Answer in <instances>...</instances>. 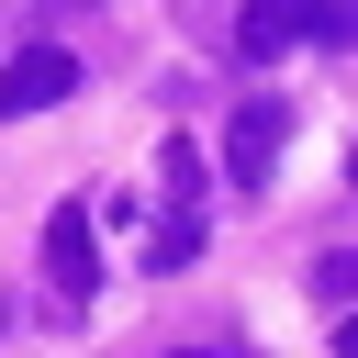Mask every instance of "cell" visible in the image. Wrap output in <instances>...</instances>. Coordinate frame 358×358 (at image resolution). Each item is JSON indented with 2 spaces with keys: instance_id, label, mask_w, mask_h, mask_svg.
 Listing matches in <instances>:
<instances>
[{
  "instance_id": "3",
  "label": "cell",
  "mask_w": 358,
  "mask_h": 358,
  "mask_svg": "<svg viewBox=\"0 0 358 358\" xmlns=\"http://www.w3.org/2000/svg\"><path fill=\"white\" fill-rule=\"evenodd\" d=\"M78 90V56L67 45H22L11 67H0V123H22V112H56Z\"/></svg>"
},
{
  "instance_id": "5",
  "label": "cell",
  "mask_w": 358,
  "mask_h": 358,
  "mask_svg": "<svg viewBox=\"0 0 358 358\" xmlns=\"http://www.w3.org/2000/svg\"><path fill=\"white\" fill-rule=\"evenodd\" d=\"M201 257V190H168V213H157V246H145V268H190Z\"/></svg>"
},
{
  "instance_id": "7",
  "label": "cell",
  "mask_w": 358,
  "mask_h": 358,
  "mask_svg": "<svg viewBox=\"0 0 358 358\" xmlns=\"http://www.w3.org/2000/svg\"><path fill=\"white\" fill-rule=\"evenodd\" d=\"M336 358H358V313H347V324H336Z\"/></svg>"
},
{
  "instance_id": "10",
  "label": "cell",
  "mask_w": 358,
  "mask_h": 358,
  "mask_svg": "<svg viewBox=\"0 0 358 358\" xmlns=\"http://www.w3.org/2000/svg\"><path fill=\"white\" fill-rule=\"evenodd\" d=\"M347 179H358V157H347Z\"/></svg>"
},
{
  "instance_id": "8",
  "label": "cell",
  "mask_w": 358,
  "mask_h": 358,
  "mask_svg": "<svg viewBox=\"0 0 358 358\" xmlns=\"http://www.w3.org/2000/svg\"><path fill=\"white\" fill-rule=\"evenodd\" d=\"M0 336H11V291H0Z\"/></svg>"
},
{
  "instance_id": "9",
  "label": "cell",
  "mask_w": 358,
  "mask_h": 358,
  "mask_svg": "<svg viewBox=\"0 0 358 358\" xmlns=\"http://www.w3.org/2000/svg\"><path fill=\"white\" fill-rule=\"evenodd\" d=\"M190 358H235V347H190Z\"/></svg>"
},
{
  "instance_id": "2",
  "label": "cell",
  "mask_w": 358,
  "mask_h": 358,
  "mask_svg": "<svg viewBox=\"0 0 358 358\" xmlns=\"http://www.w3.org/2000/svg\"><path fill=\"white\" fill-rule=\"evenodd\" d=\"M280 145H291V112H280V101H246V112L224 123V179H235V190H268Z\"/></svg>"
},
{
  "instance_id": "1",
  "label": "cell",
  "mask_w": 358,
  "mask_h": 358,
  "mask_svg": "<svg viewBox=\"0 0 358 358\" xmlns=\"http://www.w3.org/2000/svg\"><path fill=\"white\" fill-rule=\"evenodd\" d=\"M45 291L78 313L90 291H101V246H90V201H56L45 213Z\"/></svg>"
},
{
  "instance_id": "6",
  "label": "cell",
  "mask_w": 358,
  "mask_h": 358,
  "mask_svg": "<svg viewBox=\"0 0 358 358\" xmlns=\"http://www.w3.org/2000/svg\"><path fill=\"white\" fill-rule=\"evenodd\" d=\"M313 291L324 302H358V257H313Z\"/></svg>"
},
{
  "instance_id": "4",
  "label": "cell",
  "mask_w": 358,
  "mask_h": 358,
  "mask_svg": "<svg viewBox=\"0 0 358 358\" xmlns=\"http://www.w3.org/2000/svg\"><path fill=\"white\" fill-rule=\"evenodd\" d=\"M302 34H313V0H246L235 11V56H280Z\"/></svg>"
}]
</instances>
